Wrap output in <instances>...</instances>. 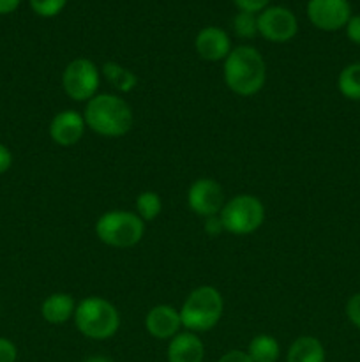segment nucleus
Wrapping results in <instances>:
<instances>
[{"label": "nucleus", "instance_id": "f257e3e1", "mask_svg": "<svg viewBox=\"0 0 360 362\" xmlns=\"http://www.w3.org/2000/svg\"><path fill=\"white\" fill-rule=\"evenodd\" d=\"M224 83L240 98H253L267 81V62L254 46L240 45L229 52L222 66Z\"/></svg>", "mask_w": 360, "mask_h": 362}, {"label": "nucleus", "instance_id": "f03ea898", "mask_svg": "<svg viewBox=\"0 0 360 362\" xmlns=\"http://www.w3.org/2000/svg\"><path fill=\"white\" fill-rule=\"evenodd\" d=\"M87 129L104 138H120L131 131L134 113L129 103L116 94H97L83 112Z\"/></svg>", "mask_w": 360, "mask_h": 362}, {"label": "nucleus", "instance_id": "7ed1b4c3", "mask_svg": "<svg viewBox=\"0 0 360 362\" xmlns=\"http://www.w3.org/2000/svg\"><path fill=\"white\" fill-rule=\"evenodd\" d=\"M73 320L85 338L106 341L119 332L120 311L104 297L90 296L76 304Z\"/></svg>", "mask_w": 360, "mask_h": 362}, {"label": "nucleus", "instance_id": "20e7f679", "mask_svg": "<svg viewBox=\"0 0 360 362\" xmlns=\"http://www.w3.org/2000/svg\"><path fill=\"white\" fill-rule=\"evenodd\" d=\"M224 315V299L215 286L203 285L194 288L180 308V320L186 331L200 334L208 332Z\"/></svg>", "mask_w": 360, "mask_h": 362}, {"label": "nucleus", "instance_id": "39448f33", "mask_svg": "<svg viewBox=\"0 0 360 362\" xmlns=\"http://www.w3.org/2000/svg\"><path fill=\"white\" fill-rule=\"evenodd\" d=\"M95 235L106 246L129 250L143 239L145 221L133 211H108L95 221Z\"/></svg>", "mask_w": 360, "mask_h": 362}, {"label": "nucleus", "instance_id": "423d86ee", "mask_svg": "<svg viewBox=\"0 0 360 362\" xmlns=\"http://www.w3.org/2000/svg\"><path fill=\"white\" fill-rule=\"evenodd\" d=\"M219 218L224 232L232 235H251L265 223V205L254 194H236L226 200Z\"/></svg>", "mask_w": 360, "mask_h": 362}, {"label": "nucleus", "instance_id": "0eeeda50", "mask_svg": "<svg viewBox=\"0 0 360 362\" xmlns=\"http://www.w3.org/2000/svg\"><path fill=\"white\" fill-rule=\"evenodd\" d=\"M101 85V69L90 59L71 60L62 73V88L76 103H88L97 95Z\"/></svg>", "mask_w": 360, "mask_h": 362}, {"label": "nucleus", "instance_id": "6e6552de", "mask_svg": "<svg viewBox=\"0 0 360 362\" xmlns=\"http://www.w3.org/2000/svg\"><path fill=\"white\" fill-rule=\"evenodd\" d=\"M299 32V20L284 6H268L258 14V35L270 42L292 41Z\"/></svg>", "mask_w": 360, "mask_h": 362}, {"label": "nucleus", "instance_id": "1a4fd4ad", "mask_svg": "<svg viewBox=\"0 0 360 362\" xmlns=\"http://www.w3.org/2000/svg\"><path fill=\"white\" fill-rule=\"evenodd\" d=\"M226 204L224 189L215 179L201 177L194 180L187 191V205L194 214L201 218L217 216Z\"/></svg>", "mask_w": 360, "mask_h": 362}, {"label": "nucleus", "instance_id": "9d476101", "mask_svg": "<svg viewBox=\"0 0 360 362\" xmlns=\"http://www.w3.org/2000/svg\"><path fill=\"white\" fill-rule=\"evenodd\" d=\"M307 18L318 30H341L352 18V6L348 0H309Z\"/></svg>", "mask_w": 360, "mask_h": 362}, {"label": "nucleus", "instance_id": "9b49d317", "mask_svg": "<svg viewBox=\"0 0 360 362\" xmlns=\"http://www.w3.org/2000/svg\"><path fill=\"white\" fill-rule=\"evenodd\" d=\"M87 131L83 113L76 110H62L52 119L48 127L49 138L60 147H73L80 144Z\"/></svg>", "mask_w": 360, "mask_h": 362}, {"label": "nucleus", "instance_id": "f8f14e48", "mask_svg": "<svg viewBox=\"0 0 360 362\" xmlns=\"http://www.w3.org/2000/svg\"><path fill=\"white\" fill-rule=\"evenodd\" d=\"M145 329L152 338L159 341L175 338L182 329L180 311L172 304H157L145 315Z\"/></svg>", "mask_w": 360, "mask_h": 362}, {"label": "nucleus", "instance_id": "ddd939ff", "mask_svg": "<svg viewBox=\"0 0 360 362\" xmlns=\"http://www.w3.org/2000/svg\"><path fill=\"white\" fill-rule=\"evenodd\" d=\"M194 48L200 59L207 62H224L226 57L232 52V39L222 28L219 27H203L196 34Z\"/></svg>", "mask_w": 360, "mask_h": 362}, {"label": "nucleus", "instance_id": "4468645a", "mask_svg": "<svg viewBox=\"0 0 360 362\" xmlns=\"http://www.w3.org/2000/svg\"><path fill=\"white\" fill-rule=\"evenodd\" d=\"M166 357L168 362H203L205 345L194 332L180 331L169 339Z\"/></svg>", "mask_w": 360, "mask_h": 362}, {"label": "nucleus", "instance_id": "2eb2a0df", "mask_svg": "<svg viewBox=\"0 0 360 362\" xmlns=\"http://www.w3.org/2000/svg\"><path fill=\"white\" fill-rule=\"evenodd\" d=\"M74 311H76V303L73 296L64 292L52 293L41 304L42 318L52 325H64L74 318Z\"/></svg>", "mask_w": 360, "mask_h": 362}, {"label": "nucleus", "instance_id": "dca6fc26", "mask_svg": "<svg viewBox=\"0 0 360 362\" xmlns=\"http://www.w3.org/2000/svg\"><path fill=\"white\" fill-rule=\"evenodd\" d=\"M327 354H325L323 343L314 336H299L295 341L289 345L288 354H286V362H325Z\"/></svg>", "mask_w": 360, "mask_h": 362}, {"label": "nucleus", "instance_id": "f3484780", "mask_svg": "<svg viewBox=\"0 0 360 362\" xmlns=\"http://www.w3.org/2000/svg\"><path fill=\"white\" fill-rule=\"evenodd\" d=\"M101 76L122 94H129L138 87V76L119 62H106L101 67Z\"/></svg>", "mask_w": 360, "mask_h": 362}, {"label": "nucleus", "instance_id": "a211bd4d", "mask_svg": "<svg viewBox=\"0 0 360 362\" xmlns=\"http://www.w3.org/2000/svg\"><path fill=\"white\" fill-rule=\"evenodd\" d=\"M247 356L253 362H277L281 356V345L270 334H258L247 345Z\"/></svg>", "mask_w": 360, "mask_h": 362}, {"label": "nucleus", "instance_id": "6ab92c4d", "mask_svg": "<svg viewBox=\"0 0 360 362\" xmlns=\"http://www.w3.org/2000/svg\"><path fill=\"white\" fill-rule=\"evenodd\" d=\"M337 88L342 98L349 101H360V62L349 64L339 73Z\"/></svg>", "mask_w": 360, "mask_h": 362}, {"label": "nucleus", "instance_id": "aec40b11", "mask_svg": "<svg viewBox=\"0 0 360 362\" xmlns=\"http://www.w3.org/2000/svg\"><path fill=\"white\" fill-rule=\"evenodd\" d=\"M162 211V200L155 191H143L136 197V214L145 223L154 221Z\"/></svg>", "mask_w": 360, "mask_h": 362}, {"label": "nucleus", "instance_id": "412c9836", "mask_svg": "<svg viewBox=\"0 0 360 362\" xmlns=\"http://www.w3.org/2000/svg\"><path fill=\"white\" fill-rule=\"evenodd\" d=\"M233 32L240 39H254L258 35V14L240 11L233 18Z\"/></svg>", "mask_w": 360, "mask_h": 362}, {"label": "nucleus", "instance_id": "4be33fe9", "mask_svg": "<svg viewBox=\"0 0 360 362\" xmlns=\"http://www.w3.org/2000/svg\"><path fill=\"white\" fill-rule=\"evenodd\" d=\"M28 4L37 16L55 18L67 6V0H28Z\"/></svg>", "mask_w": 360, "mask_h": 362}, {"label": "nucleus", "instance_id": "5701e85b", "mask_svg": "<svg viewBox=\"0 0 360 362\" xmlns=\"http://www.w3.org/2000/svg\"><path fill=\"white\" fill-rule=\"evenodd\" d=\"M346 317L360 331V292L353 293L346 303Z\"/></svg>", "mask_w": 360, "mask_h": 362}, {"label": "nucleus", "instance_id": "b1692460", "mask_svg": "<svg viewBox=\"0 0 360 362\" xmlns=\"http://www.w3.org/2000/svg\"><path fill=\"white\" fill-rule=\"evenodd\" d=\"M239 11H244V13L251 14H260L261 11L267 9L270 0H233Z\"/></svg>", "mask_w": 360, "mask_h": 362}, {"label": "nucleus", "instance_id": "393cba45", "mask_svg": "<svg viewBox=\"0 0 360 362\" xmlns=\"http://www.w3.org/2000/svg\"><path fill=\"white\" fill-rule=\"evenodd\" d=\"M18 349L11 339L0 338V362H16Z\"/></svg>", "mask_w": 360, "mask_h": 362}, {"label": "nucleus", "instance_id": "a878e982", "mask_svg": "<svg viewBox=\"0 0 360 362\" xmlns=\"http://www.w3.org/2000/svg\"><path fill=\"white\" fill-rule=\"evenodd\" d=\"M346 35L353 45L360 46V14H352V18L346 23Z\"/></svg>", "mask_w": 360, "mask_h": 362}, {"label": "nucleus", "instance_id": "bb28decb", "mask_svg": "<svg viewBox=\"0 0 360 362\" xmlns=\"http://www.w3.org/2000/svg\"><path fill=\"white\" fill-rule=\"evenodd\" d=\"M203 232L210 237H217L224 232V226H222V221H221V218H219V214L210 216V218H205Z\"/></svg>", "mask_w": 360, "mask_h": 362}, {"label": "nucleus", "instance_id": "cd10ccee", "mask_svg": "<svg viewBox=\"0 0 360 362\" xmlns=\"http://www.w3.org/2000/svg\"><path fill=\"white\" fill-rule=\"evenodd\" d=\"M11 166H13V152H11L9 147L0 144V175L9 172Z\"/></svg>", "mask_w": 360, "mask_h": 362}, {"label": "nucleus", "instance_id": "c85d7f7f", "mask_svg": "<svg viewBox=\"0 0 360 362\" xmlns=\"http://www.w3.org/2000/svg\"><path fill=\"white\" fill-rule=\"evenodd\" d=\"M217 362H253L251 357L247 356V352L244 350H229L224 356L219 357Z\"/></svg>", "mask_w": 360, "mask_h": 362}, {"label": "nucleus", "instance_id": "c756f323", "mask_svg": "<svg viewBox=\"0 0 360 362\" xmlns=\"http://www.w3.org/2000/svg\"><path fill=\"white\" fill-rule=\"evenodd\" d=\"M21 0H0V16L4 14H11L20 7Z\"/></svg>", "mask_w": 360, "mask_h": 362}, {"label": "nucleus", "instance_id": "7c9ffc66", "mask_svg": "<svg viewBox=\"0 0 360 362\" xmlns=\"http://www.w3.org/2000/svg\"><path fill=\"white\" fill-rule=\"evenodd\" d=\"M83 362H113V361H112V359H108V357L95 356V357H88V359H85Z\"/></svg>", "mask_w": 360, "mask_h": 362}]
</instances>
